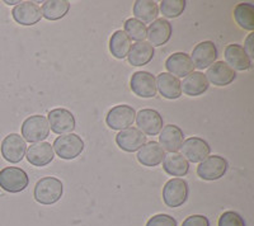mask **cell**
<instances>
[{
  "label": "cell",
  "instance_id": "6da1fadb",
  "mask_svg": "<svg viewBox=\"0 0 254 226\" xmlns=\"http://www.w3.org/2000/svg\"><path fill=\"white\" fill-rule=\"evenodd\" d=\"M63 192L64 186L60 179L55 177H45L36 183L33 196L41 205H52L60 200Z\"/></svg>",
  "mask_w": 254,
  "mask_h": 226
},
{
  "label": "cell",
  "instance_id": "7a4b0ae2",
  "mask_svg": "<svg viewBox=\"0 0 254 226\" xmlns=\"http://www.w3.org/2000/svg\"><path fill=\"white\" fill-rule=\"evenodd\" d=\"M52 149L64 160H71L78 158L84 150V141L75 133L61 135L54 141Z\"/></svg>",
  "mask_w": 254,
  "mask_h": 226
},
{
  "label": "cell",
  "instance_id": "3957f363",
  "mask_svg": "<svg viewBox=\"0 0 254 226\" xmlns=\"http://www.w3.org/2000/svg\"><path fill=\"white\" fill-rule=\"evenodd\" d=\"M28 175L23 169L6 167L0 170V187L9 193H19L28 187Z\"/></svg>",
  "mask_w": 254,
  "mask_h": 226
},
{
  "label": "cell",
  "instance_id": "277c9868",
  "mask_svg": "<svg viewBox=\"0 0 254 226\" xmlns=\"http://www.w3.org/2000/svg\"><path fill=\"white\" fill-rule=\"evenodd\" d=\"M50 126L45 116L35 114L23 122L22 125V136L24 141L41 142L49 137Z\"/></svg>",
  "mask_w": 254,
  "mask_h": 226
},
{
  "label": "cell",
  "instance_id": "5b68a950",
  "mask_svg": "<svg viewBox=\"0 0 254 226\" xmlns=\"http://www.w3.org/2000/svg\"><path fill=\"white\" fill-rule=\"evenodd\" d=\"M188 198V184L185 179L174 178L168 180L163 188V200L168 207H179Z\"/></svg>",
  "mask_w": 254,
  "mask_h": 226
},
{
  "label": "cell",
  "instance_id": "8992f818",
  "mask_svg": "<svg viewBox=\"0 0 254 226\" xmlns=\"http://www.w3.org/2000/svg\"><path fill=\"white\" fill-rule=\"evenodd\" d=\"M228 167L225 158L220 155L207 157L197 167V174L203 180H217L225 175Z\"/></svg>",
  "mask_w": 254,
  "mask_h": 226
},
{
  "label": "cell",
  "instance_id": "52a82bcc",
  "mask_svg": "<svg viewBox=\"0 0 254 226\" xmlns=\"http://www.w3.org/2000/svg\"><path fill=\"white\" fill-rule=\"evenodd\" d=\"M0 150H1V155L6 162L17 164V163L22 162V159L26 155V141L18 133H10L3 140Z\"/></svg>",
  "mask_w": 254,
  "mask_h": 226
},
{
  "label": "cell",
  "instance_id": "ba28073f",
  "mask_svg": "<svg viewBox=\"0 0 254 226\" xmlns=\"http://www.w3.org/2000/svg\"><path fill=\"white\" fill-rule=\"evenodd\" d=\"M136 118V112L131 106L120 105L113 107L106 117V123L112 130H125L128 128Z\"/></svg>",
  "mask_w": 254,
  "mask_h": 226
},
{
  "label": "cell",
  "instance_id": "9c48e42d",
  "mask_svg": "<svg viewBox=\"0 0 254 226\" xmlns=\"http://www.w3.org/2000/svg\"><path fill=\"white\" fill-rule=\"evenodd\" d=\"M49 126L52 132L58 135L71 133L75 128V117L65 108H56L49 113Z\"/></svg>",
  "mask_w": 254,
  "mask_h": 226
},
{
  "label": "cell",
  "instance_id": "30bf717a",
  "mask_svg": "<svg viewBox=\"0 0 254 226\" xmlns=\"http://www.w3.org/2000/svg\"><path fill=\"white\" fill-rule=\"evenodd\" d=\"M131 90L140 98H154L156 96V81L153 74L147 71H136L130 81Z\"/></svg>",
  "mask_w": 254,
  "mask_h": 226
},
{
  "label": "cell",
  "instance_id": "8fae6325",
  "mask_svg": "<svg viewBox=\"0 0 254 226\" xmlns=\"http://www.w3.org/2000/svg\"><path fill=\"white\" fill-rule=\"evenodd\" d=\"M116 142L121 150L126 153H135L146 144V136L139 128L128 127L116 135Z\"/></svg>",
  "mask_w": 254,
  "mask_h": 226
},
{
  "label": "cell",
  "instance_id": "7c38bea8",
  "mask_svg": "<svg viewBox=\"0 0 254 226\" xmlns=\"http://www.w3.org/2000/svg\"><path fill=\"white\" fill-rule=\"evenodd\" d=\"M183 157L187 162L201 163L210 155L211 148L207 142L199 137H190L182 144Z\"/></svg>",
  "mask_w": 254,
  "mask_h": 226
},
{
  "label": "cell",
  "instance_id": "4fadbf2b",
  "mask_svg": "<svg viewBox=\"0 0 254 226\" xmlns=\"http://www.w3.org/2000/svg\"><path fill=\"white\" fill-rule=\"evenodd\" d=\"M217 58V49L214 42L203 41L201 44L196 45L192 51V62L197 69H206L214 64Z\"/></svg>",
  "mask_w": 254,
  "mask_h": 226
},
{
  "label": "cell",
  "instance_id": "5bb4252c",
  "mask_svg": "<svg viewBox=\"0 0 254 226\" xmlns=\"http://www.w3.org/2000/svg\"><path fill=\"white\" fill-rule=\"evenodd\" d=\"M12 15L20 26H35L42 18V12L37 4L32 1H23V3H18V5L13 9Z\"/></svg>",
  "mask_w": 254,
  "mask_h": 226
},
{
  "label": "cell",
  "instance_id": "9a60e30c",
  "mask_svg": "<svg viewBox=\"0 0 254 226\" xmlns=\"http://www.w3.org/2000/svg\"><path fill=\"white\" fill-rule=\"evenodd\" d=\"M135 119L142 133L149 136H155L163 128V117L155 110H141Z\"/></svg>",
  "mask_w": 254,
  "mask_h": 226
},
{
  "label": "cell",
  "instance_id": "2e32d148",
  "mask_svg": "<svg viewBox=\"0 0 254 226\" xmlns=\"http://www.w3.org/2000/svg\"><path fill=\"white\" fill-rule=\"evenodd\" d=\"M165 67L176 78H186L194 71V65L190 56L186 53H176L165 61Z\"/></svg>",
  "mask_w": 254,
  "mask_h": 226
},
{
  "label": "cell",
  "instance_id": "e0dca14e",
  "mask_svg": "<svg viewBox=\"0 0 254 226\" xmlns=\"http://www.w3.org/2000/svg\"><path fill=\"white\" fill-rule=\"evenodd\" d=\"M207 81L212 83L216 87H226L231 84L237 78V74L226 62L217 61L208 67L207 73L205 74Z\"/></svg>",
  "mask_w": 254,
  "mask_h": 226
},
{
  "label": "cell",
  "instance_id": "ac0fdd59",
  "mask_svg": "<svg viewBox=\"0 0 254 226\" xmlns=\"http://www.w3.org/2000/svg\"><path fill=\"white\" fill-rule=\"evenodd\" d=\"M27 160L32 166L38 167H46L47 164L54 160L55 154H54V149H52L51 144L49 142H38V144H33L27 149Z\"/></svg>",
  "mask_w": 254,
  "mask_h": 226
},
{
  "label": "cell",
  "instance_id": "d6986e66",
  "mask_svg": "<svg viewBox=\"0 0 254 226\" xmlns=\"http://www.w3.org/2000/svg\"><path fill=\"white\" fill-rule=\"evenodd\" d=\"M183 139H185L183 131L178 126L167 125L162 128V132L159 136V142H160L163 150L169 151L171 154H176L182 148Z\"/></svg>",
  "mask_w": 254,
  "mask_h": 226
},
{
  "label": "cell",
  "instance_id": "ffe728a7",
  "mask_svg": "<svg viewBox=\"0 0 254 226\" xmlns=\"http://www.w3.org/2000/svg\"><path fill=\"white\" fill-rule=\"evenodd\" d=\"M146 37L149 38L151 46H163L171 40L172 37V24L168 22L167 19L159 18L150 24L149 29H147Z\"/></svg>",
  "mask_w": 254,
  "mask_h": 226
},
{
  "label": "cell",
  "instance_id": "44dd1931",
  "mask_svg": "<svg viewBox=\"0 0 254 226\" xmlns=\"http://www.w3.org/2000/svg\"><path fill=\"white\" fill-rule=\"evenodd\" d=\"M225 60L226 64L233 70L244 71V70L251 69L252 66V61L249 56L247 55L246 50L243 49V46L237 44H231L226 46Z\"/></svg>",
  "mask_w": 254,
  "mask_h": 226
},
{
  "label": "cell",
  "instance_id": "7402d4cb",
  "mask_svg": "<svg viewBox=\"0 0 254 226\" xmlns=\"http://www.w3.org/2000/svg\"><path fill=\"white\" fill-rule=\"evenodd\" d=\"M164 158L165 151L156 141L146 142L137 153V160L140 164L144 167H150V168L159 166L164 160Z\"/></svg>",
  "mask_w": 254,
  "mask_h": 226
},
{
  "label": "cell",
  "instance_id": "603a6c76",
  "mask_svg": "<svg viewBox=\"0 0 254 226\" xmlns=\"http://www.w3.org/2000/svg\"><path fill=\"white\" fill-rule=\"evenodd\" d=\"M156 81V89H159L160 94L167 99H177L182 94L181 81L178 78L169 73H160Z\"/></svg>",
  "mask_w": 254,
  "mask_h": 226
},
{
  "label": "cell",
  "instance_id": "cb8c5ba5",
  "mask_svg": "<svg viewBox=\"0 0 254 226\" xmlns=\"http://www.w3.org/2000/svg\"><path fill=\"white\" fill-rule=\"evenodd\" d=\"M183 93L190 97H198L203 94L208 89L207 78L203 73L193 71L188 76H186L183 83H181Z\"/></svg>",
  "mask_w": 254,
  "mask_h": 226
},
{
  "label": "cell",
  "instance_id": "d4e9b609",
  "mask_svg": "<svg viewBox=\"0 0 254 226\" xmlns=\"http://www.w3.org/2000/svg\"><path fill=\"white\" fill-rule=\"evenodd\" d=\"M154 47L149 42H136L128 51V62L132 66H144L154 57Z\"/></svg>",
  "mask_w": 254,
  "mask_h": 226
},
{
  "label": "cell",
  "instance_id": "484cf974",
  "mask_svg": "<svg viewBox=\"0 0 254 226\" xmlns=\"http://www.w3.org/2000/svg\"><path fill=\"white\" fill-rule=\"evenodd\" d=\"M163 169L172 177H185L190 170V164L181 154H169L163 160Z\"/></svg>",
  "mask_w": 254,
  "mask_h": 226
},
{
  "label": "cell",
  "instance_id": "4316f807",
  "mask_svg": "<svg viewBox=\"0 0 254 226\" xmlns=\"http://www.w3.org/2000/svg\"><path fill=\"white\" fill-rule=\"evenodd\" d=\"M158 4L151 0H137L133 4V15L142 23H153L158 19Z\"/></svg>",
  "mask_w": 254,
  "mask_h": 226
},
{
  "label": "cell",
  "instance_id": "83f0119b",
  "mask_svg": "<svg viewBox=\"0 0 254 226\" xmlns=\"http://www.w3.org/2000/svg\"><path fill=\"white\" fill-rule=\"evenodd\" d=\"M70 3L67 0H50L42 5V17L49 20H59L67 14Z\"/></svg>",
  "mask_w": 254,
  "mask_h": 226
},
{
  "label": "cell",
  "instance_id": "f1b7e54d",
  "mask_svg": "<svg viewBox=\"0 0 254 226\" xmlns=\"http://www.w3.org/2000/svg\"><path fill=\"white\" fill-rule=\"evenodd\" d=\"M131 49V40L124 31H116L110 40V51L116 58H125Z\"/></svg>",
  "mask_w": 254,
  "mask_h": 226
},
{
  "label": "cell",
  "instance_id": "f546056e",
  "mask_svg": "<svg viewBox=\"0 0 254 226\" xmlns=\"http://www.w3.org/2000/svg\"><path fill=\"white\" fill-rule=\"evenodd\" d=\"M234 19L239 27L253 31L254 29V6L251 3H240L234 9Z\"/></svg>",
  "mask_w": 254,
  "mask_h": 226
},
{
  "label": "cell",
  "instance_id": "4dcf8cb0",
  "mask_svg": "<svg viewBox=\"0 0 254 226\" xmlns=\"http://www.w3.org/2000/svg\"><path fill=\"white\" fill-rule=\"evenodd\" d=\"M125 33L128 36L130 40L142 42L146 38L147 28L142 22L137 20L136 18H130L125 22Z\"/></svg>",
  "mask_w": 254,
  "mask_h": 226
},
{
  "label": "cell",
  "instance_id": "1f68e13d",
  "mask_svg": "<svg viewBox=\"0 0 254 226\" xmlns=\"http://www.w3.org/2000/svg\"><path fill=\"white\" fill-rule=\"evenodd\" d=\"M186 0H163L160 3V12L167 18H177L186 9Z\"/></svg>",
  "mask_w": 254,
  "mask_h": 226
},
{
  "label": "cell",
  "instance_id": "d6a6232c",
  "mask_svg": "<svg viewBox=\"0 0 254 226\" xmlns=\"http://www.w3.org/2000/svg\"><path fill=\"white\" fill-rule=\"evenodd\" d=\"M219 226H246V224L238 212L226 211L220 216Z\"/></svg>",
  "mask_w": 254,
  "mask_h": 226
},
{
  "label": "cell",
  "instance_id": "836d02e7",
  "mask_svg": "<svg viewBox=\"0 0 254 226\" xmlns=\"http://www.w3.org/2000/svg\"><path fill=\"white\" fill-rule=\"evenodd\" d=\"M146 226H177V221L171 215L159 214L147 221Z\"/></svg>",
  "mask_w": 254,
  "mask_h": 226
},
{
  "label": "cell",
  "instance_id": "e575fe53",
  "mask_svg": "<svg viewBox=\"0 0 254 226\" xmlns=\"http://www.w3.org/2000/svg\"><path fill=\"white\" fill-rule=\"evenodd\" d=\"M182 226H210V221L203 215H192L183 221Z\"/></svg>",
  "mask_w": 254,
  "mask_h": 226
},
{
  "label": "cell",
  "instance_id": "d590c367",
  "mask_svg": "<svg viewBox=\"0 0 254 226\" xmlns=\"http://www.w3.org/2000/svg\"><path fill=\"white\" fill-rule=\"evenodd\" d=\"M252 40H253V33H251V35L248 36V38H247L246 41V45H244V47L243 49L246 50L247 55L249 56V58L253 57V47H252Z\"/></svg>",
  "mask_w": 254,
  "mask_h": 226
}]
</instances>
